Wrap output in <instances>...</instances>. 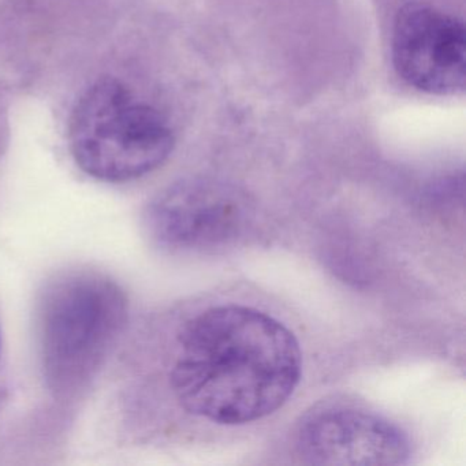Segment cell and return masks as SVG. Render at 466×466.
<instances>
[{
  "instance_id": "1",
  "label": "cell",
  "mask_w": 466,
  "mask_h": 466,
  "mask_svg": "<svg viewBox=\"0 0 466 466\" xmlns=\"http://www.w3.org/2000/svg\"><path fill=\"white\" fill-rule=\"evenodd\" d=\"M301 370V349L288 327L261 310L222 305L185 324L171 386L189 413L247 424L282 408Z\"/></svg>"
},
{
  "instance_id": "2",
  "label": "cell",
  "mask_w": 466,
  "mask_h": 466,
  "mask_svg": "<svg viewBox=\"0 0 466 466\" xmlns=\"http://www.w3.org/2000/svg\"><path fill=\"white\" fill-rule=\"evenodd\" d=\"M127 299L97 272L61 275L48 283L39 305L43 370L56 394L88 386L127 324Z\"/></svg>"
},
{
  "instance_id": "3",
  "label": "cell",
  "mask_w": 466,
  "mask_h": 466,
  "mask_svg": "<svg viewBox=\"0 0 466 466\" xmlns=\"http://www.w3.org/2000/svg\"><path fill=\"white\" fill-rule=\"evenodd\" d=\"M69 146L78 167L106 182H127L159 168L176 146L165 116L116 78H100L73 108Z\"/></svg>"
},
{
  "instance_id": "4",
  "label": "cell",
  "mask_w": 466,
  "mask_h": 466,
  "mask_svg": "<svg viewBox=\"0 0 466 466\" xmlns=\"http://www.w3.org/2000/svg\"><path fill=\"white\" fill-rule=\"evenodd\" d=\"M252 218V203L244 190L219 179L193 177L157 193L144 222L159 247L187 252L236 241Z\"/></svg>"
},
{
  "instance_id": "5",
  "label": "cell",
  "mask_w": 466,
  "mask_h": 466,
  "mask_svg": "<svg viewBox=\"0 0 466 466\" xmlns=\"http://www.w3.org/2000/svg\"><path fill=\"white\" fill-rule=\"evenodd\" d=\"M391 50L395 72L411 88L436 96L465 89L466 31L454 15L406 5L395 17Z\"/></svg>"
},
{
  "instance_id": "6",
  "label": "cell",
  "mask_w": 466,
  "mask_h": 466,
  "mask_svg": "<svg viewBox=\"0 0 466 466\" xmlns=\"http://www.w3.org/2000/svg\"><path fill=\"white\" fill-rule=\"evenodd\" d=\"M299 457L312 465H402L410 441L394 422L365 409L327 405L309 411L296 436Z\"/></svg>"
}]
</instances>
